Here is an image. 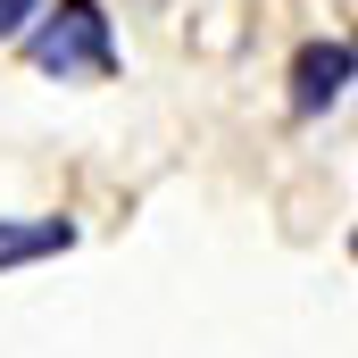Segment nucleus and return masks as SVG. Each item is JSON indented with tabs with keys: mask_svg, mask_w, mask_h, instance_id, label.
Here are the masks:
<instances>
[{
	"mask_svg": "<svg viewBox=\"0 0 358 358\" xmlns=\"http://www.w3.org/2000/svg\"><path fill=\"white\" fill-rule=\"evenodd\" d=\"M25 59L42 67V76H59V84H100V76H117V42H108V17H100V0H42V17H34V34H25Z\"/></svg>",
	"mask_w": 358,
	"mask_h": 358,
	"instance_id": "1",
	"label": "nucleus"
},
{
	"mask_svg": "<svg viewBox=\"0 0 358 358\" xmlns=\"http://www.w3.org/2000/svg\"><path fill=\"white\" fill-rule=\"evenodd\" d=\"M350 42L342 34H325V42H308L300 59H292V117H325L342 92H350Z\"/></svg>",
	"mask_w": 358,
	"mask_h": 358,
	"instance_id": "2",
	"label": "nucleus"
},
{
	"mask_svg": "<svg viewBox=\"0 0 358 358\" xmlns=\"http://www.w3.org/2000/svg\"><path fill=\"white\" fill-rule=\"evenodd\" d=\"M59 250H76L67 217H0V267H34V259H59Z\"/></svg>",
	"mask_w": 358,
	"mask_h": 358,
	"instance_id": "3",
	"label": "nucleus"
},
{
	"mask_svg": "<svg viewBox=\"0 0 358 358\" xmlns=\"http://www.w3.org/2000/svg\"><path fill=\"white\" fill-rule=\"evenodd\" d=\"M34 17H42V0H0V42H17Z\"/></svg>",
	"mask_w": 358,
	"mask_h": 358,
	"instance_id": "4",
	"label": "nucleus"
}]
</instances>
